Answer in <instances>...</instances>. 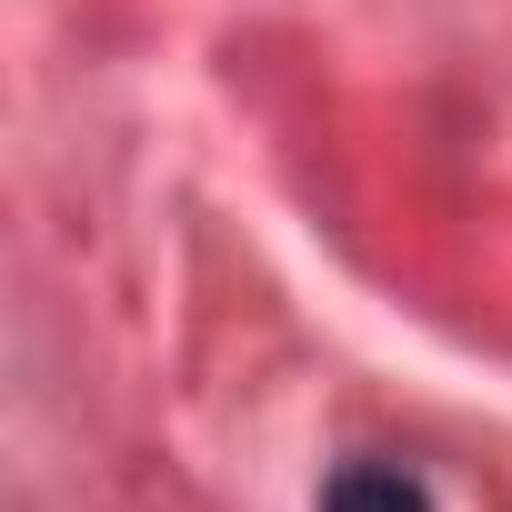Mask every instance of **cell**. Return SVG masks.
<instances>
[{"instance_id": "1", "label": "cell", "mask_w": 512, "mask_h": 512, "mask_svg": "<svg viewBox=\"0 0 512 512\" xmlns=\"http://www.w3.org/2000/svg\"><path fill=\"white\" fill-rule=\"evenodd\" d=\"M322 512H432V482L412 462L362 452V462H332L322 472Z\"/></svg>"}]
</instances>
